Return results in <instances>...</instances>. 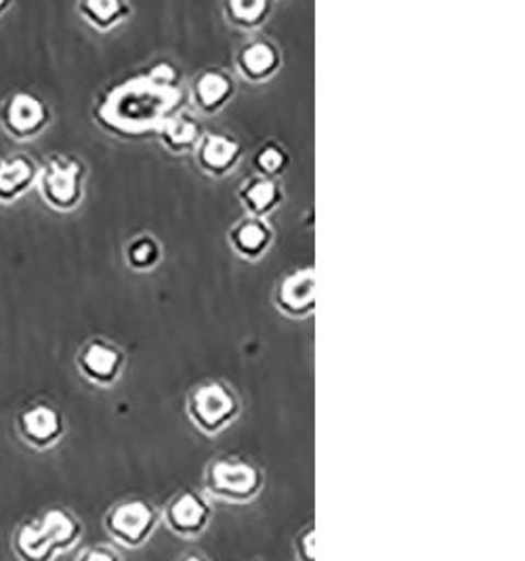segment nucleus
Segmentation results:
<instances>
[{
    "mask_svg": "<svg viewBox=\"0 0 525 561\" xmlns=\"http://www.w3.org/2000/svg\"><path fill=\"white\" fill-rule=\"evenodd\" d=\"M84 526L72 511L49 510L27 519L13 533V553L20 561H55L82 540Z\"/></svg>",
    "mask_w": 525,
    "mask_h": 561,
    "instance_id": "1",
    "label": "nucleus"
},
{
    "mask_svg": "<svg viewBox=\"0 0 525 561\" xmlns=\"http://www.w3.org/2000/svg\"><path fill=\"white\" fill-rule=\"evenodd\" d=\"M265 484V471L254 460L238 455H221L208 460L202 476L206 499L236 507L254 503Z\"/></svg>",
    "mask_w": 525,
    "mask_h": 561,
    "instance_id": "2",
    "label": "nucleus"
},
{
    "mask_svg": "<svg viewBox=\"0 0 525 561\" xmlns=\"http://www.w3.org/2000/svg\"><path fill=\"white\" fill-rule=\"evenodd\" d=\"M160 510L148 496H126L103 515V530L116 545L137 551L146 547L160 528Z\"/></svg>",
    "mask_w": 525,
    "mask_h": 561,
    "instance_id": "3",
    "label": "nucleus"
},
{
    "mask_svg": "<svg viewBox=\"0 0 525 561\" xmlns=\"http://www.w3.org/2000/svg\"><path fill=\"white\" fill-rule=\"evenodd\" d=\"M187 414L202 434L217 435L238 419L240 402L226 383L208 381L190 393Z\"/></svg>",
    "mask_w": 525,
    "mask_h": 561,
    "instance_id": "4",
    "label": "nucleus"
},
{
    "mask_svg": "<svg viewBox=\"0 0 525 561\" xmlns=\"http://www.w3.org/2000/svg\"><path fill=\"white\" fill-rule=\"evenodd\" d=\"M215 519V510L210 499L194 488H181L167 501L160 510V522L167 526L169 533L183 538L196 540L206 535Z\"/></svg>",
    "mask_w": 525,
    "mask_h": 561,
    "instance_id": "5",
    "label": "nucleus"
},
{
    "mask_svg": "<svg viewBox=\"0 0 525 561\" xmlns=\"http://www.w3.org/2000/svg\"><path fill=\"white\" fill-rule=\"evenodd\" d=\"M25 439L38 448L53 446L64 434L61 414L50 407H34L22 416Z\"/></svg>",
    "mask_w": 525,
    "mask_h": 561,
    "instance_id": "6",
    "label": "nucleus"
},
{
    "mask_svg": "<svg viewBox=\"0 0 525 561\" xmlns=\"http://www.w3.org/2000/svg\"><path fill=\"white\" fill-rule=\"evenodd\" d=\"M279 306L288 309L290 313H305L313 307L316 301V278L311 270H300L286 276L279 284L277 293Z\"/></svg>",
    "mask_w": 525,
    "mask_h": 561,
    "instance_id": "7",
    "label": "nucleus"
},
{
    "mask_svg": "<svg viewBox=\"0 0 525 561\" xmlns=\"http://www.w3.org/2000/svg\"><path fill=\"white\" fill-rule=\"evenodd\" d=\"M78 164L68 160H55L45 178V192L57 206L75 205L78 198Z\"/></svg>",
    "mask_w": 525,
    "mask_h": 561,
    "instance_id": "8",
    "label": "nucleus"
},
{
    "mask_svg": "<svg viewBox=\"0 0 525 561\" xmlns=\"http://www.w3.org/2000/svg\"><path fill=\"white\" fill-rule=\"evenodd\" d=\"M240 156V146L236 139L226 135H206L198 150L202 167L210 173H224Z\"/></svg>",
    "mask_w": 525,
    "mask_h": 561,
    "instance_id": "9",
    "label": "nucleus"
},
{
    "mask_svg": "<svg viewBox=\"0 0 525 561\" xmlns=\"http://www.w3.org/2000/svg\"><path fill=\"white\" fill-rule=\"evenodd\" d=\"M80 364L93 381L105 383V381H112L121 368V352L107 343L98 341L84 350Z\"/></svg>",
    "mask_w": 525,
    "mask_h": 561,
    "instance_id": "10",
    "label": "nucleus"
},
{
    "mask_svg": "<svg viewBox=\"0 0 525 561\" xmlns=\"http://www.w3.org/2000/svg\"><path fill=\"white\" fill-rule=\"evenodd\" d=\"M277 61H279V55L275 51L274 45L265 41L249 43L240 53V68L252 80H261L274 75Z\"/></svg>",
    "mask_w": 525,
    "mask_h": 561,
    "instance_id": "11",
    "label": "nucleus"
},
{
    "mask_svg": "<svg viewBox=\"0 0 525 561\" xmlns=\"http://www.w3.org/2000/svg\"><path fill=\"white\" fill-rule=\"evenodd\" d=\"M272 240V231L261 219H247L231 231V244L242 255H261Z\"/></svg>",
    "mask_w": 525,
    "mask_h": 561,
    "instance_id": "12",
    "label": "nucleus"
},
{
    "mask_svg": "<svg viewBox=\"0 0 525 561\" xmlns=\"http://www.w3.org/2000/svg\"><path fill=\"white\" fill-rule=\"evenodd\" d=\"M231 91H233L231 80L219 70H208L196 80V98L206 110H215L224 105L227 98L231 95Z\"/></svg>",
    "mask_w": 525,
    "mask_h": 561,
    "instance_id": "13",
    "label": "nucleus"
},
{
    "mask_svg": "<svg viewBox=\"0 0 525 561\" xmlns=\"http://www.w3.org/2000/svg\"><path fill=\"white\" fill-rule=\"evenodd\" d=\"M242 198L254 215L270 213L279 201V187L274 179L256 178L244 183Z\"/></svg>",
    "mask_w": 525,
    "mask_h": 561,
    "instance_id": "14",
    "label": "nucleus"
},
{
    "mask_svg": "<svg viewBox=\"0 0 525 561\" xmlns=\"http://www.w3.org/2000/svg\"><path fill=\"white\" fill-rule=\"evenodd\" d=\"M43 118H45L43 103L30 98V95H18L9 107V123H11V127L20 130V133L34 130L43 123Z\"/></svg>",
    "mask_w": 525,
    "mask_h": 561,
    "instance_id": "15",
    "label": "nucleus"
},
{
    "mask_svg": "<svg viewBox=\"0 0 525 561\" xmlns=\"http://www.w3.org/2000/svg\"><path fill=\"white\" fill-rule=\"evenodd\" d=\"M162 137L167 141V146L181 150V148H190L192 144L198 141L201 137V127L198 123H194L190 116H179L164 125Z\"/></svg>",
    "mask_w": 525,
    "mask_h": 561,
    "instance_id": "16",
    "label": "nucleus"
},
{
    "mask_svg": "<svg viewBox=\"0 0 525 561\" xmlns=\"http://www.w3.org/2000/svg\"><path fill=\"white\" fill-rule=\"evenodd\" d=\"M30 178H32V169L25 160H13V162L0 164V194L11 196L20 192Z\"/></svg>",
    "mask_w": 525,
    "mask_h": 561,
    "instance_id": "17",
    "label": "nucleus"
},
{
    "mask_svg": "<svg viewBox=\"0 0 525 561\" xmlns=\"http://www.w3.org/2000/svg\"><path fill=\"white\" fill-rule=\"evenodd\" d=\"M270 4L263 0H231L227 2V11L231 15L233 22L242 24V26H254L263 20V15L267 13Z\"/></svg>",
    "mask_w": 525,
    "mask_h": 561,
    "instance_id": "18",
    "label": "nucleus"
},
{
    "mask_svg": "<svg viewBox=\"0 0 525 561\" xmlns=\"http://www.w3.org/2000/svg\"><path fill=\"white\" fill-rule=\"evenodd\" d=\"M82 11L87 18L98 26H110L118 22L126 11L125 4L118 0H98V2H84Z\"/></svg>",
    "mask_w": 525,
    "mask_h": 561,
    "instance_id": "19",
    "label": "nucleus"
},
{
    "mask_svg": "<svg viewBox=\"0 0 525 561\" xmlns=\"http://www.w3.org/2000/svg\"><path fill=\"white\" fill-rule=\"evenodd\" d=\"M316 547H318L316 524L309 522L293 538V556H295V561H316Z\"/></svg>",
    "mask_w": 525,
    "mask_h": 561,
    "instance_id": "20",
    "label": "nucleus"
},
{
    "mask_svg": "<svg viewBox=\"0 0 525 561\" xmlns=\"http://www.w3.org/2000/svg\"><path fill=\"white\" fill-rule=\"evenodd\" d=\"M254 164H256V169H259L263 175H275V173H279V171L284 169V164H286V153H284L282 148L270 144V146H265V148L259 150L256 158H254Z\"/></svg>",
    "mask_w": 525,
    "mask_h": 561,
    "instance_id": "21",
    "label": "nucleus"
},
{
    "mask_svg": "<svg viewBox=\"0 0 525 561\" xmlns=\"http://www.w3.org/2000/svg\"><path fill=\"white\" fill-rule=\"evenodd\" d=\"M158 259V247L151 238H139L128 247V261L135 267H150Z\"/></svg>",
    "mask_w": 525,
    "mask_h": 561,
    "instance_id": "22",
    "label": "nucleus"
},
{
    "mask_svg": "<svg viewBox=\"0 0 525 561\" xmlns=\"http://www.w3.org/2000/svg\"><path fill=\"white\" fill-rule=\"evenodd\" d=\"M76 561H126L125 556L107 542H98V545H89L80 551Z\"/></svg>",
    "mask_w": 525,
    "mask_h": 561,
    "instance_id": "23",
    "label": "nucleus"
},
{
    "mask_svg": "<svg viewBox=\"0 0 525 561\" xmlns=\"http://www.w3.org/2000/svg\"><path fill=\"white\" fill-rule=\"evenodd\" d=\"M175 77V70L169 64H158L151 68L150 78L156 84H173Z\"/></svg>",
    "mask_w": 525,
    "mask_h": 561,
    "instance_id": "24",
    "label": "nucleus"
},
{
    "mask_svg": "<svg viewBox=\"0 0 525 561\" xmlns=\"http://www.w3.org/2000/svg\"><path fill=\"white\" fill-rule=\"evenodd\" d=\"M175 561H213L204 551H196V549H192V551H185V553H181Z\"/></svg>",
    "mask_w": 525,
    "mask_h": 561,
    "instance_id": "25",
    "label": "nucleus"
},
{
    "mask_svg": "<svg viewBox=\"0 0 525 561\" xmlns=\"http://www.w3.org/2000/svg\"><path fill=\"white\" fill-rule=\"evenodd\" d=\"M247 561H263V560H259V558H252V560H247Z\"/></svg>",
    "mask_w": 525,
    "mask_h": 561,
    "instance_id": "26",
    "label": "nucleus"
}]
</instances>
